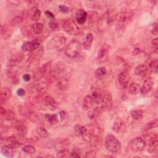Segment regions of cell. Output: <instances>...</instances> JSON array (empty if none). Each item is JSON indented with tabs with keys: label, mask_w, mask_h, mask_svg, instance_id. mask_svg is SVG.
Returning <instances> with one entry per match:
<instances>
[{
	"label": "cell",
	"mask_w": 158,
	"mask_h": 158,
	"mask_svg": "<svg viewBox=\"0 0 158 158\" xmlns=\"http://www.w3.org/2000/svg\"><path fill=\"white\" fill-rule=\"evenodd\" d=\"M65 55L72 59H75L80 56L81 46L77 40L71 41L66 46L65 49Z\"/></svg>",
	"instance_id": "obj_1"
},
{
	"label": "cell",
	"mask_w": 158,
	"mask_h": 158,
	"mask_svg": "<svg viewBox=\"0 0 158 158\" xmlns=\"http://www.w3.org/2000/svg\"><path fill=\"white\" fill-rule=\"evenodd\" d=\"M105 146L107 150L113 154H117L121 149L120 141L114 135H109L106 137Z\"/></svg>",
	"instance_id": "obj_2"
},
{
	"label": "cell",
	"mask_w": 158,
	"mask_h": 158,
	"mask_svg": "<svg viewBox=\"0 0 158 158\" xmlns=\"http://www.w3.org/2000/svg\"><path fill=\"white\" fill-rule=\"evenodd\" d=\"M81 136L86 141H92L96 139L98 136L95 135V127L93 124H88L83 126Z\"/></svg>",
	"instance_id": "obj_3"
},
{
	"label": "cell",
	"mask_w": 158,
	"mask_h": 158,
	"mask_svg": "<svg viewBox=\"0 0 158 158\" xmlns=\"http://www.w3.org/2000/svg\"><path fill=\"white\" fill-rule=\"evenodd\" d=\"M62 28L64 30L70 35H75L78 32V28L75 22L71 19H64L62 21Z\"/></svg>",
	"instance_id": "obj_4"
},
{
	"label": "cell",
	"mask_w": 158,
	"mask_h": 158,
	"mask_svg": "<svg viewBox=\"0 0 158 158\" xmlns=\"http://www.w3.org/2000/svg\"><path fill=\"white\" fill-rule=\"evenodd\" d=\"M100 104L101 105L100 107L101 110H107L111 109L113 104V101H112V95L108 91L102 92V98H101Z\"/></svg>",
	"instance_id": "obj_5"
},
{
	"label": "cell",
	"mask_w": 158,
	"mask_h": 158,
	"mask_svg": "<svg viewBox=\"0 0 158 158\" xmlns=\"http://www.w3.org/2000/svg\"><path fill=\"white\" fill-rule=\"evenodd\" d=\"M129 146L130 149L133 152L141 151L144 149L146 146V142L141 138H135L130 141Z\"/></svg>",
	"instance_id": "obj_6"
},
{
	"label": "cell",
	"mask_w": 158,
	"mask_h": 158,
	"mask_svg": "<svg viewBox=\"0 0 158 158\" xmlns=\"http://www.w3.org/2000/svg\"><path fill=\"white\" fill-rule=\"evenodd\" d=\"M19 112L25 117H27L28 119L30 120L31 122H37L38 120V117L36 114L30 109L27 106H20L19 107Z\"/></svg>",
	"instance_id": "obj_7"
},
{
	"label": "cell",
	"mask_w": 158,
	"mask_h": 158,
	"mask_svg": "<svg viewBox=\"0 0 158 158\" xmlns=\"http://www.w3.org/2000/svg\"><path fill=\"white\" fill-rule=\"evenodd\" d=\"M130 75L127 72L123 71L120 73L116 81V85L117 88L119 89H123L126 88L130 81Z\"/></svg>",
	"instance_id": "obj_8"
},
{
	"label": "cell",
	"mask_w": 158,
	"mask_h": 158,
	"mask_svg": "<svg viewBox=\"0 0 158 158\" xmlns=\"http://www.w3.org/2000/svg\"><path fill=\"white\" fill-rule=\"evenodd\" d=\"M17 147L18 146L11 143L10 144L2 146L1 151L4 156L8 157H12L16 154Z\"/></svg>",
	"instance_id": "obj_9"
},
{
	"label": "cell",
	"mask_w": 158,
	"mask_h": 158,
	"mask_svg": "<svg viewBox=\"0 0 158 158\" xmlns=\"http://www.w3.org/2000/svg\"><path fill=\"white\" fill-rule=\"evenodd\" d=\"M41 41L38 40H34L31 41H26L22 46V49L25 51L32 52L40 47Z\"/></svg>",
	"instance_id": "obj_10"
},
{
	"label": "cell",
	"mask_w": 158,
	"mask_h": 158,
	"mask_svg": "<svg viewBox=\"0 0 158 158\" xmlns=\"http://www.w3.org/2000/svg\"><path fill=\"white\" fill-rule=\"evenodd\" d=\"M66 42V38L64 36H56L51 39L48 43V48L49 49H54L59 47L60 45L64 44Z\"/></svg>",
	"instance_id": "obj_11"
},
{
	"label": "cell",
	"mask_w": 158,
	"mask_h": 158,
	"mask_svg": "<svg viewBox=\"0 0 158 158\" xmlns=\"http://www.w3.org/2000/svg\"><path fill=\"white\" fill-rule=\"evenodd\" d=\"M66 70V66L62 62H58L56 63L54 68L51 70V75L54 77H59L65 72Z\"/></svg>",
	"instance_id": "obj_12"
},
{
	"label": "cell",
	"mask_w": 158,
	"mask_h": 158,
	"mask_svg": "<svg viewBox=\"0 0 158 158\" xmlns=\"http://www.w3.org/2000/svg\"><path fill=\"white\" fill-rule=\"evenodd\" d=\"M133 17V12L129 9L122 11L119 15V22L122 24L126 23L132 19Z\"/></svg>",
	"instance_id": "obj_13"
},
{
	"label": "cell",
	"mask_w": 158,
	"mask_h": 158,
	"mask_svg": "<svg viewBox=\"0 0 158 158\" xmlns=\"http://www.w3.org/2000/svg\"><path fill=\"white\" fill-rule=\"evenodd\" d=\"M40 54L38 52L36 54H33V55H31L29 59H28V70H34V69H35L39 62H40V59L41 57H40Z\"/></svg>",
	"instance_id": "obj_14"
},
{
	"label": "cell",
	"mask_w": 158,
	"mask_h": 158,
	"mask_svg": "<svg viewBox=\"0 0 158 158\" xmlns=\"http://www.w3.org/2000/svg\"><path fill=\"white\" fill-rule=\"evenodd\" d=\"M154 83V80L151 77H149L145 80L140 89V92L141 94H146L148 93L152 89Z\"/></svg>",
	"instance_id": "obj_15"
},
{
	"label": "cell",
	"mask_w": 158,
	"mask_h": 158,
	"mask_svg": "<svg viewBox=\"0 0 158 158\" xmlns=\"http://www.w3.org/2000/svg\"><path fill=\"white\" fill-rule=\"evenodd\" d=\"M158 143V139H157V134H153L148 141V151L149 153H152L155 149H156Z\"/></svg>",
	"instance_id": "obj_16"
},
{
	"label": "cell",
	"mask_w": 158,
	"mask_h": 158,
	"mask_svg": "<svg viewBox=\"0 0 158 158\" xmlns=\"http://www.w3.org/2000/svg\"><path fill=\"white\" fill-rule=\"evenodd\" d=\"M9 140L10 141V143L18 146L23 144L26 141V139L23 136V135H22L20 133L17 135H14L12 136L9 137Z\"/></svg>",
	"instance_id": "obj_17"
},
{
	"label": "cell",
	"mask_w": 158,
	"mask_h": 158,
	"mask_svg": "<svg viewBox=\"0 0 158 158\" xmlns=\"http://www.w3.org/2000/svg\"><path fill=\"white\" fill-rule=\"evenodd\" d=\"M87 16L88 14L83 9H78L75 13V19L77 22L80 25L83 24L86 22Z\"/></svg>",
	"instance_id": "obj_18"
},
{
	"label": "cell",
	"mask_w": 158,
	"mask_h": 158,
	"mask_svg": "<svg viewBox=\"0 0 158 158\" xmlns=\"http://www.w3.org/2000/svg\"><path fill=\"white\" fill-rule=\"evenodd\" d=\"M109 51H110V46L106 43L103 44L98 51V59L99 60H101L103 58L106 57L108 55Z\"/></svg>",
	"instance_id": "obj_19"
},
{
	"label": "cell",
	"mask_w": 158,
	"mask_h": 158,
	"mask_svg": "<svg viewBox=\"0 0 158 158\" xmlns=\"http://www.w3.org/2000/svg\"><path fill=\"white\" fill-rule=\"evenodd\" d=\"M12 95L11 90L7 88V87H3L2 88L1 90V94H0V99L1 102H5L7 101Z\"/></svg>",
	"instance_id": "obj_20"
},
{
	"label": "cell",
	"mask_w": 158,
	"mask_h": 158,
	"mask_svg": "<svg viewBox=\"0 0 158 158\" xmlns=\"http://www.w3.org/2000/svg\"><path fill=\"white\" fill-rule=\"evenodd\" d=\"M14 128L18 131L19 133L22 135H25L27 132V127L23 124V123L21 121L14 120Z\"/></svg>",
	"instance_id": "obj_21"
},
{
	"label": "cell",
	"mask_w": 158,
	"mask_h": 158,
	"mask_svg": "<svg viewBox=\"0 0 158 158\" xmlns=\"http://www.w3.org/2000/svg\"><path fill=\"white\" fill-rule=\"evenodd\" d=\"M94 104V100L91 96V95H86L83 101V104H82V106L83 109L85 110H88L89 109H90Z\"/></svg>",
	"instance_id": "obj_22"
},
{
	"label": "cell",
	"mask_w": 158,
	"mask_h": 158,
	"mask_svg": "<svg viewBox=\"0 0 158 158\" xmlns=\"http://www.w3.org/2000/svg\"><path fill=\"white\" fill-rule=\"evenodd\" d=\"M1 115L6 120L9 121L10 120H15V114L9 110H6L5 109L1 107Z\"/></svg>",
	"instance_id": "obj_23"
},
{
	"label": "cell",
	"mask_w": 158,
	"mask_h": 158,
	"mask_svg": "<svg viewBox=\"0 0 158 158\" xmlns=\"http://www.w3.org/2000/svg\"><path fill=\"white\" fill-rule=\"evenodd\" d=\"M44 103L45 105L49 109H56L57 107V103L56 100L51 96H46L44 98Z\"/></svg>",
	"instance_id": "obj_24"
},
{
	"label": "cell",
	"mask_w": 158,
	"mask_h": 158,
	"mask_svg": "<svg viewBox=\"0 0 158 158\" xmlns=\"http://www.w3.org/2000/svg\"><path fill=\"white\" fill-rule=\"evenodd\" d=\"M123 126V120L120 117H117L114 120V122L112 126V130L115 132L118 133L122 130Z\"/></svg>",
	"instance_id": "obj_25"
},
{
	"label": "cell",
	"mask_w": 158,
	"mask_h": 158,
	"mask_svg": "<svg viewBox=\"0 0 158 158\" xmlns=\"http://www.w3.org/2000/svg\"><path fill=\"white\" fill-rule=\"evenodd\" d=\"M148 70V67L146 64H141L136 67V68L135 69V73L136 75L143 76L146 73Z\"/></svg>",
	"instance_id": "obj_26"
},
{
	"label": "cell",
	"mask_w": 158,
	"mask_h": 158,
	"mask_svg": "<svg viewBox=\"0 0 158 158\" xmlns=\"http://www.w3.org/2000/svg\"><path fill=\"white\" fill-rule=\"evenodd\" d=\"M93 40V36L91 33H88L86 36L85 40L83 42V46L85 49L86 50H90L91 47V44Z\"/></svg>",
	"instance_id": "obj_27"
},
{
	"label": "cell",
	"mask_w": 158,
	"mask_h": 158,
	"mask_svg": "<svg viewBox=\"0 0 158 158\" xmlns=\"http://www.w3.org/2000/svg\"><path fill=\"white\" fill-rule=\"evenodd\" d=\"M140 85L137 83H132L128 86V92L131 94H136L140 91Z\"/></svg>",
	"instance_id": "obj_28"
},
{
	"label": "cell",
	"mask_w": 158,
	"mask_h": 158,
	"mask_svg": "<svg viewBox=\"0 0 158 158\" xmlns=\"http://www.w3.org/2000/svg\"><path fill=\"white\" fill-rule=\"evenodd\" d=\"M68 85H69L68 80L65 78H62L58 81L57 84V86L59 88V89L65 90L67 88Z\"/></svg>",
	"instance_id": "obj_29"
},
{
	"label": "cell",
	"mask_w": 158,
	"mask_h": 158,
	"mask_svg": "<svg viewBox=\"0 0 158 158\" xmlns=\"http://www.w3.org/2000/svg\"><path fill=\"white\" fill-rule=\"evenodd\" d=\"M45 118L47 120V121L51 124L54 125L58 122V118L57 114H46L45 115Z\"/></svg>",
	"instance_id": "obj_30"
},
{
	"label": "cell",
	"mask_w": 158,
	"mask_h": 158,
	"mask_svg": "<svg viewBox=\"0 0 158 158\" xmlns=\"http://www.w3.org/2000/svg\"><path fill=\"white\" fill-rule=\"evenodd\" d=\"M1 34L2 35L3 38L5 40H6V39L9 38L10 36V35L12 34V31L9 28H7L6 27H3L1 25Z\"/></svg>",
	"instance_id": "obj_31"
},
{
	"label": "cell",
	"mask_w": 158,
	"mask_h": 158,
	"mask_svg": "<svg viewBox=\"0 0 158 158\" xmlns=\"http://www.w3.org/2000/svg\"><path fill=\"white\" fill-rule=\"evenodd\" d=\"M32 28L34 32L36 34H40L43 30V25L41 23L36 22L32 24Z\"/></svg>",
	"instance_id": "obj_32"
},
{
	"label": "cell",
	"mask_w": 158,
	"mask_h": 158,
	"mask_svg": "<svg viewBox=\"0 0 158 158\" xmlns=\"http://www.w3.org/2000/svg\"><path fill=\"white\" fill-rule=\"evenodd\" d=\"M157 125H158V120H157V119H155V120L148 123L145 125V127H144L143 130L144 131H148V130H149L152 128L157 127Z\"/></svg>",
	"instance_id": "obj_33"
},
{
	"label": "cell",
	"mask_w": 158,
	"mask_h": 158,
	"mask_svg": "<svg viewBox=\"0 0 158 158\" xmlns=\"http://www.w3.org/2000/svg\"><path fill=\"white\" fill-rule=\"evenodd\" d=\"M36 131L38 134L43 138H46L49 136V133L48 131L43 127H38L36 128Z\"/></svg>",
	"instance_id": "obj_34"
},
{
	"label": "cell",
	"mask_w": 158,
	"mask_h": 158,
	"mask_svg": "<svg viewBox=\"0 0 158 158\" xmlns=\"http://www.w3.org/2000/svg\"><path fill=\"white\" fill-rule=\"evenodd\" d=\"M107 72V70L104 67H100L98 68L95 72V75L97 78H101L104 77Z\"/></svg>",
	"instance_id": "obj_35"
},
{
	"label": "cell",
	"mask_w": 158,
	"mask_h": 158,
	"mask_svg": "<svg viewBox=\"0 0 158 158\" xmlns=\"http://www.w3.org/2000/svg\"><path fill=\"white\" fill-rule=\"evenodd\" d=\"M131 117L135 120H139L142 118L143 112L141 110H134L131 112Z\"/></svg>",
	"instance_id": "obj_36"
},
{
	"label": "cell",
	"mask_w": 158,
	"mask_h": 158,
	"mask_svg": "<svg viewBox=\"0 0 158 158\" xmlns=\"http://www.w3.org/2000/svg\"><path fill=\"white\" fill-rule=\"evenodd\" d=\"M157 64H158V61L157 59H154L153 60H152L150 64H149V69L151 70V72H154V73H157V70H158V67H157Z\"/></svg>",
	"instance_id": "obj_37"
},
{
	"label": "cell",
	"mask_w": 158,
	"mask_h": 158,
	"mask_svg": "<svg viewBox=\"0 0 158 158\" xmlns=\"http://www.w3.org/2000/svg\"><path fill=\"white\" fill-rule=\"evenodd\" d=\"M22 150L25 153L30 154H34L36 152V149L31 145H25V146H24L23 148H22Z\"/></svg>",
	"instance_id": "obj_38"
},
{
	"label": "cell",
	"mask_w": 158,
	"mask_h": 158,
	"mask_svg": "<svg viewBox=\"0 0 158 158\" xmlns=\"http://www.w3.org/2000/svg\"><path fill=\"white\" fill-rule=\"evenodd\" d=\"M49 27L52 31H56L59 29V24L54 19H51L49 22Z\"/></svg>",
	"instance_id": "obj_39"
},
{
	"label": "cell",
	"mask_w": 158,
	"mask_h": 158,
	"mask_svg": "<svg viewBox=\"0 0 158 158\" xmlns=\"http://www.w3.org/2000/svg\"><path fill=\"white\" fill-rule=\"evenodd\" d=\"M41 17V11L39 9H36L35 12H33L32 17H31V20L33 21H38Z\"/></svg>",
	"instance_id": "obj_40"
},
{
	"label": "cell",
	"mask_w": 158,
	"mask_h": 158,
	"mask_svg": "<svg viewBox=\"0 0 158 158\" xmlns=\"http://www.w3.org/2000/svg\"><path fill=\"white\" fill-rule=\"evenodd\" d=\"M82 128L83 126L80 125H76L74 127V131L76 136H80L82 133Z\"/></svg>",
	"instance_id": "obj_41"
},
{
	"label": "cell",
	"mask_w": 158,
	"mask_h": 158,
	"mask_svg": "<svg viewBox=\"0 0 158 158\" xmlns=\"http://www.w3.org/2000/svg\"><path fill=\"white\" fill-rule=\"evenodd\" d=\"M69 154H70L69 151H68L66 150V149H63V150L60 151L59 152H58V153L57 154V157H67L68 156H70Z\"/></svg>",
	"instance_id": "obj_42"
},
{
	"label": "cell",
	"mask_w": 158,
	"mask_h": 158,
	"mask_svg": "<svg viewBox=\"0 0 158 158\" xmlns=\"http://www.w3.org/2000/svg\"><path fill=\"white\" fill-rule=\"evenodd\" d=\"M22 21V18L21 17H19V16H17V17H15V18H14L12 20H11V23L12 25H17V24H19V23H20Z\"/></svg>",
	"instance_id": "obj_43"
},
{
	"label": "cell",
	"mask_w": 158,
	"mask_h": 158,
	"mask_svg": "<svg viewBox=\"0 0 158 158\" xmlns=\"http://www.w3.org/2000/svg\"><path fill=\"white\" fill-rule=\"evenodd\" d=\"M59 10L62 13H67L69 11V9L65 5H60L59 6Z\"/></svg>",
	"instance_id": "obj_44"
},
{
	"label": "cell",
	"mask_w": 158,
	"mask_h": 158,
	"mask_svg": "<svg viewBox=\"0 0 158 158\" xmlns=\"http://www.w3.org/2000/svg\"><path fill=\"white\" fill-rule=\"evenodd\" d=\"M59 117L61 121H64L67 118V114L65 111L62 110L59 112Z\"/></svg>",
	"instance_id": "obj_45"
},
{
	"label": "cell",
	"mask_w": 158,
	"mask_h": 158,
	"mask_svg": "<svg viewBox=\"0 0 158 158\" xmlns=\"http://www.w3.org/2000/svg\"><path fill=\"white\" fill-rule=\"evenodd\" d=\"M152 27L151 28V32L153 35H156L157 34V23H154L152 25Z\"/></svg>",
	"instance_id": "obj_46"
},
{
	"label": "cell",
	"mask_w": 158,
	"mask_h": 158,
	"mask_svg": "<svg viewBox=\"0 0 158 158\" xmlns=\"http://www.w3.org/2000/svg\"><path fill=\"white\" fill-rule=\"evenodd\" d=\"M17 94L19 96H23L25 94V91L24 90V89L22 88H19L17 91Z\"/></svg>",
	"instance_id": "obj_47"
},
{
	"label": "cell",
	"mask_w": 158,
	"mask_h": 158,
	"mask_svg": "<svg viewBox=\"0 0 158 158\" xmlns=\"http://www.w3.org/2000/svg\"><path fill=\"white\" fill-rule=\"evenodd\" d=\"M95 156H96L95 151L92 150V151H90L88 152H87L85 157H95Z\"/></svg>",
	"instance_id": "obj_48"
},
{
	"label": "cell",
	"mask_w": 158,
	"mask_h": 158,
	"mask_svg": "<svg viewBox=\"0 0 158 158\" xmlns=\"http://www.w3.org/2000/svg\"><path fill=\"white\" fill-rule=\"evenodd\" d=\"M44 14H45V15H46L48 18H49V19H53L54 17V15L51 12H50V11H49V10H46V11L44 12Z\"/></svg>",
	"instance_id": "obj_49"
},
{
	"label": "cell",
	"mask_w": 158,
	"mask_h": 158,
	"mask_svg": "<svg viewBox=\"0 0 158 158\" xmlns=\"http://www.w3.org/2000/svg\"><path fill=\"white\" fill-rule=\"evenodd\" d=\"M140 52H141V49L139 48H135V49L133 50L132 54H133V55L135 56V55L139 54Z\"/></svg>",
	"instance_id": "obj_50"
},
{
	"label": "cell",
	"mask_w": 158,
	"mask_h": 158,
	"mask_svg": "<svg viewBox=\"0 0 158 158\" xmlns=\"http://www.w3.org/2000/svg\"><path fill=\"white\" fill-rule=\"evenodd\" d=\"M23 79L25 81H29L30 80V79H31V76L29 74L26 73V74L23 75Z\"/></svg>",
	"instance_id": "obj_51"
},
{
	"label": "cell",
	"mask_w": 158,
	"mask_h": 158,
	"mask_svg": "<svg viewBox=\"0 0 158 158\" xmlns=\"http://www.w3.org/2000/svg\"><path fill=\"white\" fill-rule=\"evenodd\" d=\"M70 156L72 157H80V155L77 152H72L70 153Z\"/></svg>",
	"instance_id": "obj_52"
},
{
	"label": "cell",
	"mask_w": 158,
	"mask_h": 158,
	"mask_svg": "<svg viewBox=\"0 0 158 158\" xmlns=\"http://www.w3.org/2000/svg\"><path fill=\"white\" fill-rule=\"evenodd\" d=\"M157 40H158V39L156 38L153 39V40H152V45H153L154 46H155L156 48H157V45H158V41H157Z\"/></svg>",
	"instance_id": "obj_53"
}]
</instances>
